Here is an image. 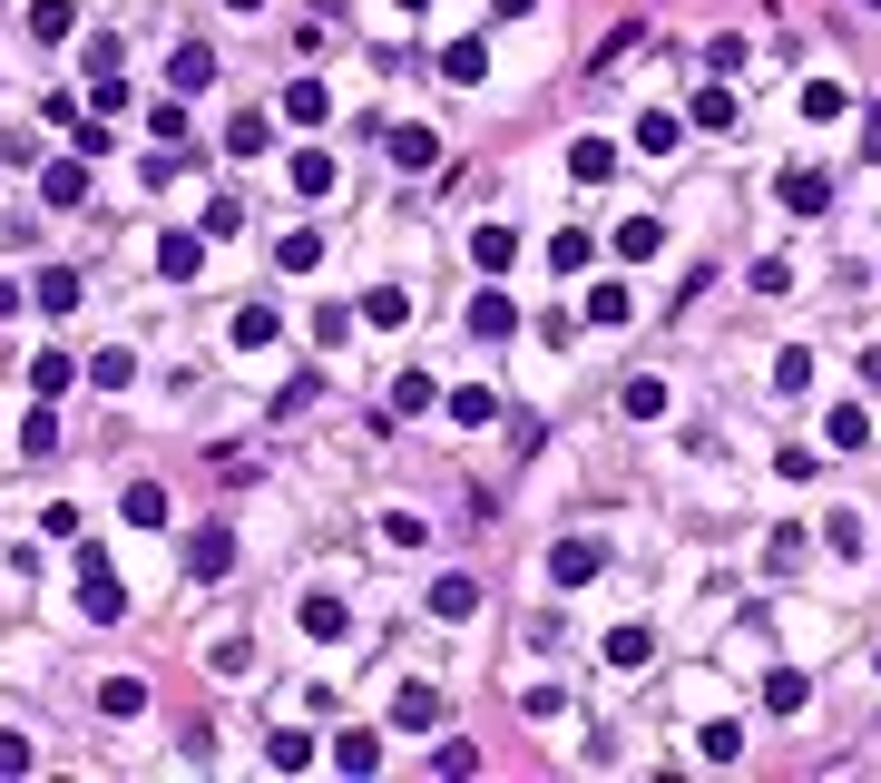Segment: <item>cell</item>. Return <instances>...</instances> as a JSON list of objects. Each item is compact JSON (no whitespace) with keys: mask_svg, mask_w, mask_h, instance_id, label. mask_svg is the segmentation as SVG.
<instances>
[{"mask_svg":"<svg viewBox=\"0 0 881 783\" xmlns=\"http://www.w3.org/2000/svg\"><path fill=\"white\" fill-rule=\"evenodd\" d=\"M440 78H450V88H470V78H490V50H480V40H460V50H440Z\"/></svg>","mask_w":881,"mask_h":783,"instance_id":"1","label":"cell"},{"mask_svg":"<svg viewBox=\"0 0 881 783\" xmlns=\"http://www.w3.org/2000/svg\"><path fill=\"white\" fill-rule=\"evenodd\" d=\"M392 167L422 177V167H432V128H392Z\"/></svg>","mask_w":881,"mask_h":783,"instance_id":"2","label":"cell"},{"mask_svg":"<svg viewBox=\"0 0 881 783\" xmlns=\"http://www.w3.org/2000/svg\"><path fill=\"white\" fill-rule=\"evenodd\" d=\"M657 235H666L657 215H627V225H617V255H627V265H637V255H657Z\"/></svg>","mask_w":881,"mask_h":783,"instance_id":"3","label":"cell"},{"mask_svg":"<svg viewBox=\"0 0 881 783\" xmlns=\"http://www.w3.org/2000/svg\"><path fill=\"white\" fill-rule=\"evenodd\" d=\"M138 706H147L138 676H108V686H98V715H138Z\"/></svg>","mask_w":881,"mask_h":783,"instance_id":"4","label":"cell"},{"mask_svg":"<svg viewBox=\"0 0 881 783\" xmlns=\"http://www.w3.org/2000/svg\"><path fill=\"white\" fill-rule=\"evenodd\" d=\"M822 197H832V187H822L813 167H794V177H784V207H794V215H813V207H822Z\"/></svg>","mask_w":881,"mask_h":783,"instance_id":"5","label":"cell"},{"mask_svg":"<svg viewBox=\"0 0 881 783\" xmlns=\"http://www.w3.org/2000/svg\"><path fill=\"white\" fill-rule=\"evenodd\" d=\"M432 607H440V617H470V607H480V588H470V578H440Z\"/></svg>","mask_w":881,"mask_h":783,"instance_id":"6","label":"cell"},{"mask_svg":"<svg viewBox=\"0 0 881 783\" xmlns=\"http://www.w3.org/2000/svg\"><path fill=\"white\" fill-rule=\"evenodd\" d=\"M167 78H177V88H206V78H216V60H206V50H177V60H167Z\"/></svg>","mask_w":881,"mask_h":783,"instance_id":"7","label":"cell"},{"mask_svg":"<svg viewBox=\"0 0 881 783\" xmlns=\"http://www.w3.org/2000/svg\"><path fill=\"white\" fill-rule=\"evenodd\" d=\"M225 559H235V539H225V529H206V539H197V578H225Z\"/></svg>","mask_w":881,"mask_h":783,"instance_id":"8","label":"cell"},{"mask_svg":"<svg viewBox=\"0 0 881 783\" xmlns=\"http://www.w3.org/2000/svg\"><path fill=\"white\" fill-rule=\"evenodd\" d=\"M128 519H138V529H157V519H167V490H157V480H138V490H128Z\"/></svg>","mask_w":881,"mask_h":783,"instance_id":"9","label":"cell"},{"mask_svg":"<svg viewBox=\"0 0 881 783\" xmlns=\"http://www.w3.org/2000/svg\"><path fill=\"white\" fill-rule=\"evenodd\" d=\"M470 334H510V294H480L470 304Z\"/></svg>","mask_w":881,"mask_h":783,"instance_id":"10","label":"cell"},{"mask_svg":"<svg viewBox=\"0 0 881 783\" xmlns=\"http://www.w3.org/2000/svg\"><path fill=\"white\" fill-rule=\"evenodd\" d=\"M333 754H343V774H372V764H382V744H372V734H343Z\"/></svg>","mask_w":881,"mask_h":783,"instance_id":"11","label":"cell"},{"mask_svg":"<svg viewBox=\"0 0 881 783\" xmlns=\"http://www.w3.org/2000/svg\"><path fill=\"white\" fill-rule=\"evenodd\" d=\"M40 304H50V314H70V304H78V275H60V265H50V275H40Z\"/></svg>","mask_w":881,"mask_h":783,"instance_id":"12","label":"cell"},{"mask_svg":"<svg viewBox=\"0 0 881 783\" xmlns=\"http://www.w3.org/2000/svg\"><path fill=\"white\" fill-rule=\"evenodd\" d=\"M392 715H402V724H432L440 696H432V686H402V706H392Z\"/></svg>","mask_w":881,"mask_h":783,"instance_id":"13","label":"cell"},{"mask_svg":"<svg viewBox=\"0 0 881 783\" xmlns=\"http://www.w3.org/2000/svg\"><path fill=\"white\" fill-rule=\"evenodd\" d=\"M500 10H510V20H519V10H539V0H500Z\"/></svg>","mask_w":881,"mask_h":783,"instance_id":"14","label":"cell"},{"mask_svg":"<svg viewBox=\"0 0 881 783\" xmlns=\"http://www.w3.org/2000/svg\"><path fill=\"white\" fill-rule=\"evenodd\" d=\"M872 10H881V0H872Z\"/></svg>","mask_w":881,"mask_h":783,"instance_id":"15","label":"cell"}]
</instances>
